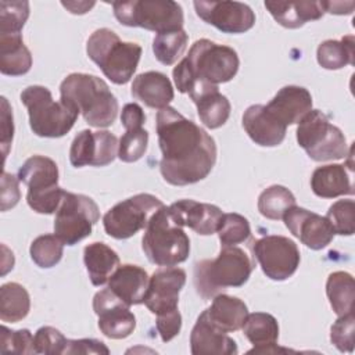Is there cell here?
<instances>
[{
    "instance_id": "obj_38",
    "label": "cell",
    "mask_w": 355,
    "mask_h": 355,
    "mask_svg": "<svg viewBox=\"0 0 355 355\" xmlns=\"http://www.w3.org/2000/svg\"><path fill=\"white\" fill-rule=\"evenodd\" d=\"M216 233L220 245H237L250 239L251 227L247 218L236 212H229L222 215Z\"/></svg>"
},
{
    "instance_id": "obj_22",
    "label": "cell",
    "mask_w": 355,
    "mask_h": 355,
    "mask_svg": "<svg viewBox=\"0 0 355 355\" xmlns=\"http://www.w3.org/2000/svg\"><path fill=\"white\" fill-rule=\"evenodd\" d=\"M190 351L193 355H236V341L216 329L204 315L200 313L190 334Z\"/></svg>"
},
{
    "instance_id": "obj_29",
    "label": "cell",
    "mask_w": 355,
    "mask_h": 355,
    "mask_svg": "<svg viewBox=\"0 0 355 355\" xmlns=\"http://www.w3.org/2000/svg\"><path fill=\"white\" fill-rule=\"evenodd\" d=\"M202 312L216 329L232 333L243 327L248 308L240 298L220 293L212 298L211 306Z\"/></svg>"
},
{
    "instance_id": "obj_16",
    "label": "cell",
    "mask_w": 355,
    "mask_h": 355,
    "mask_svg": "<svg viewBox=\"0 0 355 355\" xmlns=\"http://www.w3.org/2000/svg\"><path fill=\"white\" fill-rule=\"evenodd\" d=\"M93 311L98 316L100 331L108 338H126L136 327V318L130 312V306L108 287L94 294Z\"/></svg>"
},
{
    "instance_id": "obj_23",
    "label": "cell",
    "mask_w": 355,
    "mask_h": 355,
    "mask_svg": "<svg viewBox=\"0 0 355 355\" xmlns=\"http://www.w3.org/2000/svg\"><path fill=\"white\" fill-rule=\"evenodd\" d=\"M266 108L283 125H295L312 110V96L302 86L288 85L275 94Z\"/></svg>"
},
{
    "instance_id": "obj_14",
    "label": "cell",
    "mask_w": 355,
    "mask_h": 355,
    "mask_svg": "<svg viewBox=\"0 0 355 355\" xmlns=\"http://www.w3.org/2000/svg\"><path fill=\"white\" fill-rule=\"evenodd\" d=\"M118 139L108 130H80L72 140L69 162L75 168L105 166L118 157Z\"/></svg>"
},
{
    "instance_id": "obj_40",
    "label": "cell",
    "mask_w": 355,
    "mask_h": 355,
    "mask_svg": "<svg viewBox=\"0 0 355 355\" xmlns=\"http://www.w3.org/2000/svg\"><path fill=\"white\" fill-rule=\"evenodd\" d=\"M148 132L143 128L128 129L118 141V158L123 162H136L147 151Z\"/></svg>"
},
{
    "instance_id": "obj_5",
    "label": "cell",
    "mask_w": 355,
    "mask_h": 355,
    "mask_svg": "<svg viewBox=\"0 0 355 355\" xmlns=\"http://www.w3.org/2000/svg\"><path fill=\"white\" fill-rule=\"evenodd\" d=\"M86 53L105 78L115 85H125L136 72L141 57V46L133 42H122L114 31L100 28L87 39Z\"/></svg>"
},
{
    "instance_id": "obj_51",
    "label": "cell",
    "mask_w": 355,
    "mask_h": 355,
    "mask_svg": "<svg viewBox=\"0 0 355 355\" xmlns=\"http://www.w3.org/2000/svg\"><path fill=\"white\" fill-rule=\"evenodd\" d=\"M61 4L65 8H68L69 12H72V14H85L94 6V1H90V3H87V1H78V3L76 1H72V3L62 1Z\"/></svg>"
},
{
    "instance_id": "obj_8",
    "label": "cell",
    "mask_w": 355,
    "mask_h": 355,
    "mask_svg": "<svg viewBox=\"0 0 355 355\" xmlns=\"http://www.w3.org/2000/svg\"><path fill=\"white\" fill-rule=\"evenodd\" d=\"M18 179L26 184V202L37 214H54L65 190L58 186V166L44 155L29 157L18 169Z\"/></svg>"
},
{
    "instance_id": "obj_50",
    "label": "cell",
    "mask_w": 355,
    "mask_h": 355,
    "mask_svg": "<svg viewBox=\"0 0 355 355\" xmlns=\"http://www.w3.org/2000/svg\"><path fill=\"white\" fill-rule=\"evenodd\" d=\"M355 7L354 1H323V8L324 12H330V14H338V15H344V14H351L352 10Z\"/></svg>"
},
{
    "instance_id": "obj_30",
    "label": "cell",
    "mask_w": 355,
    "mask_h": 355,
    "mask_svg": "<svg viewBox=\"0 0 355 355\" xmlns=\"http://www.w3.org/2000/svg\"><path fill=\"white\" fill-rule=\"evenodd\" d=\"M83 262L93 286H104L121 265L118 254L105 243L94 241L85 247Z\"/></svg>"
},
{
    "instance_id": "obj_33",
    "label": "cell",
    "mask_w": 355,
    "mask_h": 355,
    "mask_svg": "<svg viewBox=\"0 0 355 355\" xmlns=\"http://www.w3.org/2000/svg\"><path fill=\"white\" fill-rule=\"evenodd\" d=\"M31 309V298L24 286L15 282L0 287V319L17 323L26 318Z\"/></svg>"
},
{
    "instance_id": "obj_43",
    "label": "cell",
    "mask_w": 355,
    "mask_h": 355,
    "mask_svg": "<svg viewBox=\"0 0 355 355\" xmlns=\"http://www.w3.org/2000/svg\"><path fill=\"white\" fill-rule=\"evenodd\" d=\"M354 331H355V318L354 312L338 316V319L331 324L330 341L341 352H352L354 349Z\"/></svg>"
},
{
    "instance_id": "obj_31",
    "label": "cell",
    "mask_w": 355,
    "mask_h": 355,
    "mask_svg": "<svg viewBox=\"0 0 355 355\" xmlns=\"http://www.w3.org/2000/svg\"><path fill=\"white\" fill-rule=\"evenodd\" d=\"M32 54L24 44L21 33H0V72L21 76L29 72Z\"/></svg>"
},
{
    "instance_id": "obj_41",
    "label": "cell",
    "mask_w": 355,
    "mask_h": 355,
    "mask_svg": "<svg viewBox=\"0 0 355 355\" xmlns=\"http://www.w3.org/2000/svg\"><path fill=\"white\" fill-rule=\"evenodd\" d=\"M28 17V1H0V33H21Z\"/></svg>"
},
{
    "instance_id": "obj_35",
    "label": "cell",
    "mask_w": 355,
    "mask_h": 355,
    "mask_svg": "<svg viewBox=\"0 0 355 355\" xmlns=\"http://www.w3.org/2000/svg\"><path fill=\"white\" fill-rule=\"evenodd\" d=\"M295 205L294 194L284 186L273 184L265 189L258 197V211L262 216L272 220H279L283 215Z\"/></svg>"
},
{
    "instance_id": "obj_4",
    "label": "cell",
    "mask_w": 355,
    "mask_h": 355,
    "mask_svg": "<svg viewBox=\"0 0 355 355\" xmlns=\"http://www.w3.org/2000/svg\"><path fill=\"white\" fill-rule=\"evenodd\" d=\"M254 268L255 262L245 250L237 245H220L215 259H202L194 265L196 291L204 300H211L227 287H241Z\"/></svg>"
},
{
    "instance_id": "obj_20",
    "label": "cell",
    "mask_w": 355,
    "mask_h": 355,
    "mask_svg": "<svg viewBox=\"0 0 355 355\" xmlns=\"http://www.w3.org/2000/svg\"><path fill=\"white\" fill-rule=\"evenodd\" d=\"M243 128L250 139L262 147H276L284 137L287 126L283 125L266 105H250L243 114Z\"/></svg>"
},
{
    "instance_id": "obj_45",
    "label": "cell",
    "mask_w": 355,
    "mask_h": 355,
    "mask_svg": "<svg viewBox=\"0 0 355 355\" xmlns=\"http://www.w3.org/2000/svg\"><path fill=\"white\" fill-rule=\"evenodd\" d=\"M155 326L164 343H168L172 338H175L182 329V315L179 309H175L172 312H166L162 315H157Z\"/></svg>"
},
{
    "instance_id": "obj_48",
    "label": "cell",
    "mask_w": 355,
    "mask_h": 355,
    "mask_svg": "<svg viewBox=\"0 0 355 355\" xmlns=\"http://www.w3.org/2000/svg\"><path fill=\"white\" fill-rule=\"evenodd\" d=\"M12 136H14L12 112H11L7 98L1 97V150H3L4 159L8 154V148L11 146Z\"/></svg>"
},
{
    "instance_id": "obj_27",
    "label": "cell",
    "mask_w": 355,
    "mask_h": 355,
    "mask_svg": "<svg viewBox=\"0 0 355 355\" xmlns=\"http://www.w3.org/2000/svg\"><path fill=\"white\" fill-rule=\"evenodd\" d=\"M311 189L315 196L322 198L352 196V171H348L343 164L318 166L311 176Z\"/></svg>"
},
{
    "instance_id": "obj_19",
    "label": "cell",
    "mask_w": 355,
    "mask_h": 355,
    "mask_svg": "<svg viewBox=\"0 0 355 355\" xmlns=\"http://www.w3.org/2000/svg\"><path fill=\"white\" fill-rule=\"evenodd\" d=\"M168 211L179 226L189 227L201 236L216 233L223 215L219 207L208 202H198L190 198L172 202L168 207Z\"/></svg>"
},
{
    "instance_id": "obj_2",
    "label": "cell",
    "mask_w": 355,
    "mask_h": 355,
    "mask_svg": "<svg viewBox=\"0 0 355 355\" xmlns=\"http://www.w3.org/2000/svg\"><path fill=\"white\" fill-rule=\"evenodd\" d=\"M240 60L234 49L208 39L193 43L189 54L173 68V80L180 93L198 83L218 86L232 80L239 71Z\"/></svg>"
},
{
    "instance_id": "obj_25",
    "label": "cell",
    "mask_w": 355,
    "mask_h": 355,
    "mask_svg": "<svg viewBox=\"0 0 355 355\" xmlns=\"http://www.w3.org/2000/svg\"><path fill=\"white\" fill-rule=\"evenodd\" d=\"M150 277L147 272L132 263L119 265L108 280V288L129 306L144 302Z\"/></svg>"
},
{
    "instance_id": "obj_37",
    "label": "cell",
    "mask_w": 355,
    "mask_h": 355,
    "mask_svg": "<svg viewBox=\"0 0 355 355\" xmlns=\"http://www.w3.org/2000/svg\"><path fill=\"white\" fill-rule=\"evenodd\" d=\"M64 245L65 244L55 234H42L32 241L29 254L39 268L49 269L61 261Z\"/></svg>"
},
{
    "instance_id": "obj_21",
    "label": "cell",
    "mask_w": 355,
    "mask_h": 355,
    "mask_svg": "<svg viewBox=\"0 0 355 355\" xmlns=\"http://www.w3.org/2000/svg\"><path fill=\"white\" fill-rule=\"evenodd\" d=\"M197 107L200 121L208 129H218L226 123L230 115V101L219 92L218 86L200 83L187 93Z\"/></svg>"
},
{
    "instance_id": "obj_15",
    "label": "cell",
    "mask_w": 355,
    "mask_h": 355,
    "mask_svg": "<svg viewBox=\"0 0 355 355\" xmlns=\"http://www.w3.org/2000/svg\"><path fill=\"white\" fill-rule=\"evenodd\" d=\"M196 14L223 33H244L255 25V14L240 1H194Z\"/></svg>"
},
{
    "instance_id": "obj_26",
    "label": "cell",
    "mask_w": 355,
    "mask_h": 355,
    "mask_svg": "<svg viewBox=\"0 0 355 355\" xmlns=\"http://www.w3.org/2000/svg\"><path fill=\"white\" fill-rule=\"evenodd\" d=\"M132 96L150 108L162 110L173 100V87L169 78L158 71L139 73L130 87Z\"/></svg>"
},
{
    "instance_id": "obj_28",
    "label": "cell",
    "mask_w": 355,
    "mask_h": 355,
    "mask_svg": "<svg viewBox=\"0 0 355 355\" xmlns=\"http://www.w3.org/2000/svg\"><path fill=\"white\" fill-rule=\"evenodd\" d=\"M265 7L279 25L288 29H297L324 14L323 1H265Z\"/></svg>"
},
{
    "instance_id": "obj_9",
    "label": "cell",
    "mask_w": 355,
    "mask_h": 355,
    "mask_svg": "<svg viewBox=\"0 0 355 355\" xmlns=\"http://www.w3.org/2000/svg\"><path fill=\"white\" fill-rule=\"evenodd\" d=\"M112 10L119 24L144 28L155 33L183 29V10L172 0H129L114 1Z\"/></svg>"
},
{
    "instance_id": "obj_46",
    "label": "cell",
    "mask_w": 355,
    "mask_h": 355,
    "mask_svg": "<svg viewBox=\"0 0 355 355\" xmlns=\"http://www.w3.org/2000/svg\"><path fill=\"white\" fill-rule=\"evenodd\" d=\"M19 179L6 171L1 175V211H7L15 207L21 198L19 193Z\"/></svg>"
},
{
    "instance_id": "obj_17",
    "label": "cell",
    "mask_w": 355,
    "mask_h": 355,
    "mask_svg": "<svg viewBox=\"0 0 355 355\" xmlns=\"http://www.w3.org/2000/svg\"><path fill=\"white\" fill-rule=\"evenodd\" d=\"M186 284V272L175 266H162L150 277L144 305L154 315L178 309L179 293Z\"/></svg>"
},
{
    "instance_id": "obj_3",
    "label": "cell",
    "mask_w": 355,
    "mask_h": 355,
    "mask_svg": "<svg viewBox=\"0 0 355 355\" xmlns=\"http://www.w3.org/2000/svg\"><path fill=\"white\" fill-rule=\"evenodd\" d=\"M60 100L76 108L93 128H108L116 119L118 100L96 75L69 73L60 85Z\"/></svg>"
},
{
    "instance_id": "obj_36",
    "label": "cell",
    "mask_w": 355,
    "mask_h": 355,
    "mask_svg": "<svg viewBox=\"0 0 355 355\" xmlns=\"http://www.w3.org/2000/svg\"><path fill=\"white\" fill-rule=\"evenodd\" d=\"M189 36L184 29L157 33L153 40V51L155 58L164 65L175 64L187 47Z\"/></svg>"
},
{
    "instance_id": "obj_1",
    "label": "cell",
    "mask_w": 355,
    "mask_h": 355,
    "mask_svg": "<svg viewBox=\"0 0 355 355\" xmlns=\"http://www.w3.org/2000/svg\"><path fill=\"white\" fill-rule=\"evenodd\" d=\"M155 129L162 153L159 172L166 183L194 184L211 173L216 144L207 130L169 105L158 111Z\"/></svg>"
},
{
    "instance_id": "obj_10",
    "label": "cell",
    "mask_w": 355,
    "mask_h": 355,
    "mask_svg": "<svg viewBox=\"0 0 355 355\" xmlns=\"http://www.w3.org/2000/svg\"><path fill=\"white\" fill-rule=\"evenodd\" d=\"M297 141L308 157L318 162L341 159L348 154L344 133L320 110H311L298 122Z\"/></svg>"
},
{
    "instance_id": "obj_18",
    "label": "cell",
    "mask_w": 355,
    "mask_h": 355,
    "mask_svg": "<svg viewBox=\"0 0 355 355\" xmlns=\"http://www.w3.org/2000/svg\"><path fill=\"white\" fill-rule=\"evenodd\" d=\"M293 236L311 250H322L334 237V230L324 216L301 207H291L282 218Z\"/></svg>"
},
{
    "instance_id": "obj_13",
    "label": "cell",
    "mask_w": 355,
    "mask_h": 355,
    "mask_svg": "<svg viewBox=\"0 0 355 355\" xmlns=\"http://www.w3.org/2000/svg\"><path fill=\"white\" fill-rule=\"evenodd\" d=\"M252 251L266 277L276 282L291 277L301 261L297 244L284 236H263L254 241Z\"/></svg>"
},
{
    "instance_id": "obj_42",
    "label": "cell",
    "mask_w": 355,
    "mask_h": 355,
    "mask_svg": "<svg viewBox=\"0 0 355 355\" xmlns=\"http://www.w3.org/2000/svg\"><path fill=\"white\" fill-rule=\"evenodd\" d=\"M0 351L15 354H36L32 333L28 329L10 330L8 327L1 326Z\"/></svg>"
},
{
    "instance_id": "obj_6",
    "label": "cell",
    "mask_w": 355,
    "mask_h": 355,
    "mask_svg": "<svg viewBox=\"0 0 355 355\" xmlns=\"http://www.w3.org/2000/svg\"><path fill=\"white\" fill-rule=\"evenodd\" d=\"M147 259L158 266H176L184 262L190 252V239L162 205L148 220L141 239Z\"/></svg>"
},
{
    "instance_id": "obj_39",
    "label": "cell",
    "mask_w": 355,
    "mask_h": 355,
    "mask_svg": "<svg viewBox=\"0 0 355 355\" xmlns=\"http://www.w3.org/2000/svg\"><path fill=\"white\" fill-rule=\"evenodd\" d=\"M334 234L352 236L355 232V202L354 200H338L330 205L326 216Z\"/></svg>"
},
{
    "instance_id": "obj_11",
    "label": "cell",
    "mask_w": 355,
    "mask_h": 355,
    "mask_svg": "<svg viewBox=\"0 0 355 355\" xmlns=\"http://www.w3.org/2000/svg\"><path fill=\"white\" fill-rule=\"evenodd\" d=\"M98 219V205L93 198L85 194L65 191L55 211L54 234L65 245H75L92 234L93 225Z\"/></svg>"
},
{
    "instance_id": "obj_7",
    "label": "cell",
    "mask_w": 355,
    "mask_h": 355,
    "mask_svg": "<svg viewBox=\"0 0 355 355\" xmlns=\"http://www.w3.org/2000/svg\"><path fill=\"white\" fill-rule=\"evenodd\" d=\"M21 101L28 110L32 132L40 137H62L72 129L79 115L68 103L54 101L51 92L40 85L24 89Z\"/></svg>"
},
{
    "instance_id": "obj_34",
    "label": "cell",
    "mask_w": 355,
    "mask_h": 355,
    "mask_svg": "<svg viewBox=\"0 0 355 355\" xmlns=\"http://www.w3.org/2000/svg\"><path fill=\"white\" fill-rule=\"evenodd\" d=\"M354 44L352 35L344 36L341 40H324L316 51L318 62L324 69H340L345 65H354Z\"/></svg>"
},
{
    "instance_id": "obj_32",
    "label": "cell",
    "mask_w": 355,
    "mask_h": 355,
    "mask_svg": "<svg viewBox=\"0 0 355 355\" xmlns=\"http://www.w3.org/2000/svg\"><path fill=\"white\" fill-rule=\"evenodd\" d=\"M326 295L337 316L354 311V277L348 272L337 270L329 275L326 282Z\"/></svg>"
},
{
    "instance_id": "obj_49",
    "label": "cell",
    "mask_w": 355,
    "mask_h": 355,
    "mask_svg": "<svg viewBox=\"0 0 355 355\" xmlns=\"http://www.w3.org/2000/svg\"><path fill=\"white\" fill-rule=\"evenodd\" d=\"M144 122H146V115L143 108L139 104L128 103L123 105L121 112V123L125 128V130L143 128Z\"/></svg>"
},
{
    "instance_id": "obj_24",
    "label": "cell",
    "mask_w": 355,
    "mask_h": 355,
    "mask_svg": "<svg viewBox=\"0 0 355 355\" xmlns=\"http://www.w3.org/2000/svg\"><path fill=\"white\" fill-rule=\"evenodd\" d=\"M241 329L244 336L254 345V348L250 349L248 354H276L291 351L287 348H280L276 344L279 338V323L270 313H248Z\"/></svg>"
},
{
    "instance_id": "obj_47",
    "label": "cell",
    "mask_w": 355,
    "mask_h": 355,
    "mask_svg": "<svg viewBox=\"0 0 355 355\" xmlns=\"http://www.w3.org/2000/svg\"><path fill=\"white\" fill-rule=\"evenodd\" d=\"M64 354L76 355V354H104L108 355V347L96 338H79V340H68Z\"/></svg>"
},
{
    "instance_id": "obj_12",
    "label": "cell",
    "mask_w": 355,
    "mask_h": 355,
    "mask_svg": "<svg viewBox=\"0 0 355 355\" xmlns=\"http://www.w3.org/2000/svg\"><path fill=\"white\" fill-rule=\"evenodd\" d=\"M162 205L159 198L148 193L129 197L105 212L103 216L104 230L108 236L116 240L129 239L139 230L146 229L151 216Z\"/></svg>"
},
{
    "instance_id": "obj_44",
    "label": "cell",
    "mask_w": 355,
    "mask_h": 355,
    "mask_svg": "<svg viewBox=\"0 0 355 355\" xmlns=\"http://www.w3.org/2000/svg\"><path fill=\"white\" fill-rule=\"evenodd\" d=\"M35 341V349L36 354H46V355H55V354H64L68 338L51 326H43L37 329V331L33 336Z\"/></svg>"
}]
</instances>
